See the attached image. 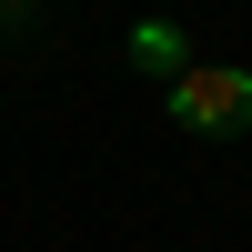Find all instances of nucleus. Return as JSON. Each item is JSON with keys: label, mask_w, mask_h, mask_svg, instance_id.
<instances>
[{"label": "nucleus", "mask_w": 252, "mask_h": 252, "mask_svg": "<svg viewBox=\"0 0 252 252\" xmlns=\"http://www.w3.org/2000/svg\"><path fill=\"white\" fill-rule=\"evenodd\" d=\"M172 121L182 131H212V141L252 131V71L242 61H192V71L172 81Z\"/></svg>", "instance_id": "obj_1"}, {"label": "nucleus", "mask_w": 252, "mask_h": 252, "mask_svg": "<svg viewBox=\"0 0 252 252\" xmlns=\"http://www.w3.org/2000/svg\"><path fill=\"white\" fill-rule=\"evenodd\" d=\"M131 71H152L161 91H172V81L192 71V40H182L172 20H131Z\"/></svg>", "instance_id": "obj_2"}]
</instances>
